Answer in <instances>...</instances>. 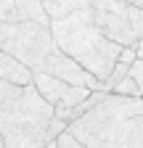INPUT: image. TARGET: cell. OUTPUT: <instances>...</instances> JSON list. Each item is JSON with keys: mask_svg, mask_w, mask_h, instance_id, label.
I'll list each match as a JSON object with an SVG mask.
<instances>
[{"mask_svg": "<svg viewBox=\"0 0 143 148\" xmlns=\"http://www.w3.org/2000/svg\"><path fill=\"white\" fill-rule=\"evenodd\" d=\"M87 11H90L96 27L111 42H117L122 48L138 45V37L130 24V5L124 0H87Z\"/></svg>", "mask_w": 143, "mask_h": 148, "instance_id": "obj_5", "label": "cell"}, {"mask_svg": "<svg viewBox=\"0 0 143 148\" xmlns=\"http://www.w3.org/2000/svg\"><path fill=\"white\" fill-rule=\"evenodd\" d=\"M111 95H124V98H143V92H140V87H138V82L133 79V74L127 79H122L117 87H114V92Z\"/></svg>", "mask_w": 143, "mask_h": 148, "instance_id": "obj_11", "label": "cell"}, {"mask_svg": "<svg viewBox=\"0 0 143 148\" xmlns=\"http://www.w3.org/2000/svg\"><path fill=\"white\" fill-rule=\"evenodd\" d=\"M130 24H133V32L140 42L143 40V8L140 5H130Z\"/></svg>", "mask_w": 143, "mask_h": 148, "instance_id": "obj_12", "label": "cell"}, {"mask_svg": "<svg viewBox=\"0 0 143 148\" xmlns=\"http://www.w3.org/2000/svg\"><path fill=\"white\" fill-rule=\"evenodd\" d=\"M69 130L34 85L0 82V148H45Z\"/></svg>", "mask_w": 143, "mask_h": 148, "instance_id": "obj_1", "label": "cell"}, {"mask_svg": "<svg viewBox=\"0 0 143 148\" xmlns=\"http://www.w3.org/2000/svg\"><path fill=\"white\" fill-rule=\"evenodd\" d=\"M0 48H3V53L16 56L32 71H40L48 61V56L58 45L48 24L16 21V24H0Z\"/></svg>", "mask_w": 143, "mask_h": 148, "instance_id": "obj_4", "label": "cell"}, {"mask_svg": "<svg viewBox=\"0 0 143 148\" xmlns=\"http://www.w3.org/2000/svg\"><path fill=\"white\" fill-rule=\"evenodd\" d=\"M45 148H58V140H53V143H48Z\"/></svg>", "mask_w": 143, "mask_h": 148, "instance_id": "obj_17", "label": "cell"}, {"mask_svg": "<svg viewBox=\"0 0 143 148\" xmlns=\"http://www.w3.org/2000/svg\"><path fill=\"white\" fill-rule=\"evenodd\" d=\"M87 148H143V98L109 95L90 114L69 124Z\"/></svg>", "mask_w": 143, "mask_h": 148, "instance_id": "obj_2", "label": "cell"}, {"mask_svg": "<svg viewBox=\"0 0 143 148\" xmlns=\"http://www.w3.org/2000/svg\"><path fill=\"white\" fill-rule=\"evenodd\" d=\"M0 82H11V85L27 87V85H34V71L27 64H21L16 56L0 53Z\"/></svg>", "mask_w": 143, "mask_h": 148, "instance_id": "obj_8", "label": "cell"}, {"mask_svg": "<svg viewBox=\"0 0 143 148\" xmlns=\"http://www.w3.org/2000/svg\"><path fill=\"white\" fill-rule=\"evenodd\" d=\"M130 69H133V64L119 61V64L114 66V71H111V77L103 82V90H106V92H114V87H117L122 79H127V77H130Z\"/></svg>", "mask_w": 143, "mask_h": 148, "instance_id": "obj_10", "label": "cell"}, {"mask_svg": "<svg viewBox=\"0 0 143 148\" xmlns=\"http://www.w3.org/2000/svg\"><path fill=\"white\" fill-rule=\"evenodd\" d=\"M124 3H127V5H140V8H143V0H124Z\"/></svg>", "mask_w": 143, "mask_h": 148, "instance_id": "obj_16", "label": "cell"}, {"mask_svg": "<svg viewBox=\"0 0 143 148\" xmlns=\"http://www.w3.org/2000/svg\"><path fill=\"white\" fill-rule=\"evenodd\" d=\"M40 71L43 74H50V77H56V79H64L69 85H80V87H90V90H103V82L96 77V74H90L82 64H77L61 48H56V50L48 56V61H45V66Z\"/></svg>", "mask_w": 143, "mask_h": 148, "instance_id": "obj_7", "label": "cell"}, {"mask_svg": "<svg viewBox=\"0 0 143 148\" xmlns=\"http://www.w3.org/2000/svg\"><path fill=\"white\" fill-rule=\"evenodd\" d=\"M34 87L40 90V95L56 106V116H66L72 108H77L82 101H87L96 90L90 87H80V85H69L64 79H56L50 74H43V71H34Z\"/></svg>", "mask_w": 143, "mask_h": 148, "instance_id": "obj_6", "label": "cell"}, {"mask_svg": "<svg viewBox=\"0 0 143 148\" xmlns=\"http://www.w3.org/2000/svg\"><path fill=\"white\" fill-rule=\"evenodd\" d=\"M135 50H138V58H143V40H140V42L135 45Z\"/></svg>", "mask_w": 143, "mask_h": 148, "instance_id": "obj_15", "label": "cell"}, {"mask_svg": "<svg viewBox=\"0 0 143 148\" xmlns=\"http://www.w3.org/2000/svg\"><path fill=\"white\" fill-rule=\"evenodd\" d=\"M58 148H87V145H85L80 138H74V135H72L69 130H66V132L58 138Z\"/></svg>", "mask_w": 143, "mask_h": 148, "instance_id": "obj_13", "label": "cell"}, {"mask_svg": "<svg viewBox=\"0 0 143 148\" xmlns=\"http://www.w3.org/2000/svg\"><path fill=\"white\" fill-rule=\"evenodd\" d=\"M16 21H40L50 27L53 18L48 16L43 0H13V18L8 24H16Z\"/></svg>", "mask_w": 143, "mask_h": 148, "instance_id": "obj_9", "label": "cell"}, {"mask_svg": "<svg viewBox=\"0 0 143 148\" xmlns=\"http://www.w3.org/2000/svg\"><path fill=\"white\" fill-rule=\"evenodd\" d=\"M130 74H133V79L138 82V87H140V92H143V58H138V61L133 64Z\"/></svg>", "mask_w": 143, "mask_h": 148, "instance_id": "obj_14", "label": "cell"}, {"mask_svg": "<svg viewBox=\"0 0 143 148\" xmlns=\"http://www.w3.org/2000/svg\"><path fill=\"white\" fill-rule=\"evenodd\" d=\"M50 29H53V37H56V45L64 53H69L77 64H82L90 74H96L101 82L111 77L124 48L111 42L96 27L87 8L72 13L66 18H56L50 24Z\"/></svg>", "mask_w": 143, "mask_h": 148, "instance_id": "obj_3", "label": "cell"}]
</instances>
